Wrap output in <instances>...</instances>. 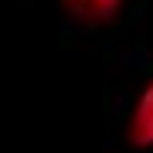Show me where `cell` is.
Masks as SVG:
<instances>
[{"mask_svg":"<svg viewBox=\"0 0 153 153\" xmlns=\"http://www.w3.org/2000/svg\"><path fill=\"white\" fill-rule=\"evenodd\" d=\"M61 7L82 24H109L123 10V0H61Z\"/></svg>","mask_w":153,"mask_h":153,"instance_id":"1","label":"cell"},{"mask_svg":"<svg viewBox=\"0 0 153 153\" xmlns=\"http://www.w3.org/2000/svg\"><path fill=\"white\" fill-rule=\"evenodd\" d=\"M129 143L133 146H153V85L140 95L129 119Z\"/></svg>","mask_w":153,"mask_h":153,"instance_id":"2","label":"cell"}]
</instances>
